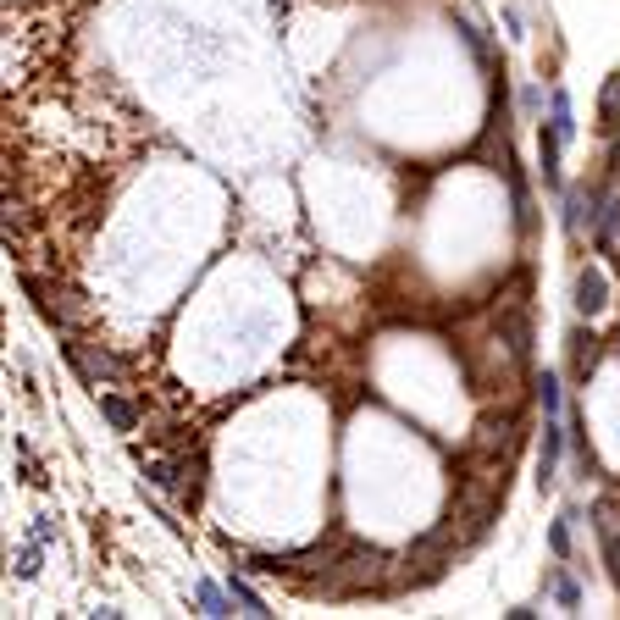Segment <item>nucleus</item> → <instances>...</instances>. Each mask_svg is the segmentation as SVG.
<instances>
[{
	"label": "nucleus",
	"instance_id": "obj_19",
	"mask_svg": "<svg viewBox=\"0 0 620 620\" xmlns=\"http://www.w3.org/2000/svg\"><path fill=\"white\" fill-rule=\"evenodd\" d=\"M460 34H465V45H471V50H477L482 61H488V39H482V28L471 23V17H460Z\"/></svg>",
	"mask_w": 620,
	"mask_h": 620
},
{
	"label": "nucleus",
	"instance_id": "obj_12",
	"mask_svg": "<svg viewBox=\"0 0 620 620\" xmlns=\"http://www.w3.org/2000/svg\"><path fill=\"white\" fill-rule=\"evenodd\" d=\"M28 294H34V305H39V316H45V322H56V327L67 322V310H61L56 299H50V288H45V283H34V277H28Z\"/></svg>",
	"mask_w": 620,
	"mask_h": 620
},
{
	"label": "nucleus",
	"instance_id": "obj_1",
	"mask_svg": "<svg viewBox=\"0 0 620 620\" xmlns=\"http://www.w3.org/2000/svg\"><path fill=\"white\" fill-rule=\"evenodd\" d=\"M67 360L78 371H84L89 382H95V394H100V382H117L122 377V360L111 355V349H89V344H67Z\"/></svg>",
	"mask_w": 620,
	"mask_h": 620
},
{
	"label": "nucleus",
	"instance_id": "obj_17",
	"mask_svg": "<svg viewBox=\"0 0 620 620\" xmlns=\"http://www.w3.org/2000/svg\"><path fill=\"white\" fill-rule=\"evenodd\" d=\"M565 521H571V515H565ZM565 521H554V526H549V549L560 554V560L571 554V526H565Z\"/></svg>",
	"mask_w": 620,
	"mask_h": 620
},
{
	"label": "nucleus",
	"instance_id": "obj_8",
	"mask_svg": "<svg viewBox=\"0 0 620 620\" xmlns=\"http://www.w3.org/2000/svg\"><path fill=\"white\" fill-rule=\"evenodd\" d=\"M194 593H200V615H211V620H227V615H233V593H222L216 582H200Z\"/></svg>",
	"mask_w": 620,
	"mask_h": 620
},
{
	"label": "nucleus",
	"instance_id": "obj_11",
	"mask_svg": "<svg viewBox=\"0 0 620 620\" xmlns=\"http://www.w3.org/2000/svg\"><path fill=\"white\" fill-rule=\"evenodd\" d=\"M598 117H604V128H620V72H615V78H604V95H598Z\"/></svg>",
	"mask_w": 620,
	"mask_h": 620
},
{
	"label": "nucleus",
	"instance_id": "obj_15",
	"mask_svg": "<svg viewBox=\"0 0 620 620\" xmlns=\"http://www.w3.org/2000/svg\"><path fill=\"white\" fill-rule=\"evenodd\" d=\"M39 549H45V543H28V549H17V576H23V582H34V576H39Z\"/></svg>",
	"mask_w": 620,
	"mask_h": 620
},
{
	"label": "nucleus",
	"instance_id": "obj_20",
	"mask_svg": "<svg viewBox=\"0 0 620 620\" xmlns=\"http://www.w3.org/2000/svg\"><path fill=\"white\" fill-rule=\"evenodd\" d=\"M50 537H56V526H50V515H39V521H34V543H50Z\"/></svg>",
	"mask_w": 620,
	"mask_h": 620
},
{
	"label": "nucleus",
	"instance_id": "obj_6",
	"mask_svg": "<svg viewBox=\"0 0 620 620\" xmlns=\"http://www.w3.org/2000/svg\"><path fill=\"white\" fill-rule=\"evenodd\" d=\"M537 144H543V183H549V189H560V144H565V139H560V128L549 122Z\"/></svg>",
	"mask_w": 620,
	"mask_h": 620
},
{
	"label": "nucleus",
	"instance_id": "obj_5",
	"mask_svg": "<svg viewBox=\"0 0 620 620\" xmlns=\"http://www.w3.org/2000/svg\"><path fill=\"white\" fill-rule=\"evenodd\" d=\"M593 216H598L593 194H582V189L565 194V233H582V222H593Z\"/></svg>",
	"mask_w": 620,
	"mask_h": 620
},
{
	"label": "nucleus",
	"instance_id": "obj_21",
	"mask_svg": "<svg viewBox=\"0 0 620 620\" xmlns=\"http://www.w3.org/2000/svg\"><path fill=\"white\" fill-rule=\"evenodd\" d=\"M609 233H620V194H615V200H609V222H604V239H609Z\"/></svg>",
	"mask_w": 620,
	"mask_h": 620
},
{
	"label": "nucleus",
	"instance_id": "obj_13",
	"mask_svg": "<svg viewBox=\"0 0 620 620\" xmlns=\"http://www.w3.org/2000/svg\"><path fill=\"white\" fill-rule=\"evenodd\" d=\"M537 405H543V416H560V377L554 371L537 377Z\"/></svg>",
	"mask_w": 620,
	"mask_h": 620
},
{
	"label": "nucleus",
	"instance_id": "obj_9",
	"mask_svg": "<svg viewBox=\"0 0 620 620\" xmlns=\"http://www.w3.org/2000/svg\"><path fill=\"white\" fill-rule=\"evenodd\" d=\"M598 537H604V554H609V576H615V587H620V526L609 510H598Z\"/></svg>",
	"mask_w": 620,
	"mask_h": 620
},
{
	"label": "nucleus",
	"instance_id": "obj_2",
	"mask_svg": "<svg viewBox=\"0 0 620 620\" xmlns=\"http://www.w3.org/2000/svg\"><path fill=\"white\" fill-rule=\"evenodd\" d=\"M565 438H571V432H565V421H560V416H543V449H537V482H543V488H549L554 471H560Z\"/></svg>",
	"mask_w": 620,
	"mask_h": 620
},
{
	"label": "nucleus",
	"instance_id": "obj_10",
	"mask_svg": "<svg viewBox=\"0 0 620 620\" xmlns=\"http://www.w3.org/2000/svg\"><path fill=\"white\" fill-rule=\"evenodd\" d=\"M100 410H106V421H111L117 432H133V427H139V410H133L128 399H117V394H100Z\"/></svg>",
	"mask_w": 620,
	"mask_h": 620
},
{
	"label": "nucleus",
	"instance_id": "obj_16",
	"mask_svg": "<svg viewBox=\"0 0 620 620\" xmlns=\"http://www.w3.org/2000/svg\"><path fill=\"white\" fill-rule=\"evenodd\" d=\"M571 449H576V460H582V471H593V443H587V427H582V421L571 427Z\"/></svg>",
	"mask_w": 620,
	"mask_h": 620
},
{
	"label": "nucleus",
	"instance_id": "obj_14",
	"mask_svg": "<svg viewBox=\"0 0 620 620\" xmlns=\"http://www.w3.org/2000/svg\"><path fill=\"white\" fill-rule=\"evenodd\" d=\"M549 111H554V128H560V139H571V133H576V122H571V95H565V89H554Z\"/></svg>",
	"mask_w": 620,
	"mask_h": 620
},
{
	"label": "nucleus",
	"instance_id": "obj_18",
	"mask_svg": "<svg viewBox=\"0 0 620 620\" xmlns=\"http://www.w3.org/2000/svg\"><path fill=\"white\" fill-rule=\"evenodd\" d=\"M554 598H560L565 609H576V604H582V587H576L571 576H554Z\"/></svg>",
	"mask_w": 620,
	"mask_h": 620
},
{
	"label": "nucleus",
	"instance_id": "obj_4",
	"mask_svg": "<svg viewBox=\"0 0 620 620\" xmlns=\"http://www.w3.org/2000/svg\"><path fill=\"white\" fill-rule=\"evenodd\" d=\"M598 344H604V338L587 333V327H576V333H571V377L576 382H587V371L598 366Z\"/></svg>",
	"mask_w": 620,
	"mask_h": 620
},
{
	"label": "nucleus",
	"instance_id": "obj_3",
	"mask_svg": "<svg viewBox=\"0 0 620 620\" xmlns=\"http://www.w3.org/2000/svg\"><path fill=\"white\" fill-rule=\"evenodd\" d=\"M604 305H609V277L598 272V266H582V272H576V310L598 316Z\"/></svg>",
	"mask_w": 620,
	"mask_h": 620
},
{
	"label": "nucleus",
	"instance_id": "obj_7",
	"mask_svg": "<svg viewBox=\"0 0 620 620\" xmlns=\"http://www.w3.org/2000/svg\"><path fill=\"white\" fill-rule=\"evenodd\" d=\"M227 593H233V604H239L244 615H255V620H266V615H272V609H266V598L255 593V587L244 582V576H227Z\"/></svg>",
	"mask_w": 620,
	"mask_h": 620
}]
</instances>
